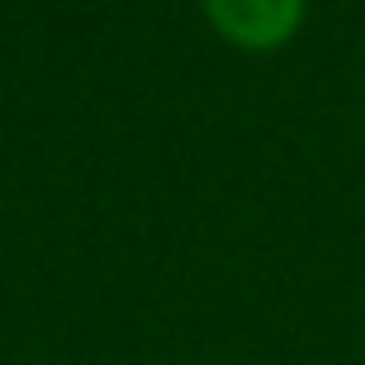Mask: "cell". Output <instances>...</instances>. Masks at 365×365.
<instances>
[{
	"label": "cell",
	"instance_id": "obj_1",
	"mask_svg": "<svg viewBox=\"0 0 365 365\" xmlns=\"http://www.w3.org/2000/svg\"><path fill=\"white\" fill-rule=\"evenodd\" d=\"M305 0H205V16L230 46L245 51H275L295 36Z\"/></svg>",
	"mask_w": 365,
	"mask_h": 365
}]
</instances>
